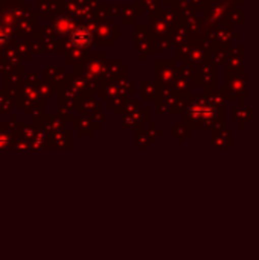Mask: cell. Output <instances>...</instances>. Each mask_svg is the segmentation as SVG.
Segmentation results:
<instances>
[{
  "label": "cell",
  "instance_id": "1",
  "mask_svg": "<svg viewBox=\"0 0 259 260\" xmlns=\"http://www.w3.org/2000/svg\"><path fill=\"white\" fill-rule=\"evenodd\" d=\"M92 41V34L85 27H76L72 32V43L76 47H87Z\"/></svg>",
  "mask_w": 259,
  "mask_h": 260
},
{
  "label": "cell",
  "instance_id": "2",
  "mask_svg": "<svg viewBox=\"0 0 259 260\" xmlns=\"http://www.w3.org/2000/svg\"><path fill=\"white\" fill-rule=\"evenodd\" d=\"M192 114L200 117V119H212L215 116V110L212 107H209L208 104L200 102V104L192 107Z\"/></svg>",
  "mask_w": 259,
  "mask_h": 260
},
{
  "label": "cell",
  "instance_id": "3",
  "mask_svg": "<svg viewBox=\"0 0 259 260\" xmlns=\"http://www.w3.org/2000/svg\"><path fill=\"white\" fill-rule=\"evenodd\" d=\"M9 143V134L6 133H0V146H5Z\"/></svg>",
  "mask_w": 259,
  "mask_h": 260
},
{
  "label": "cell",
  "instance_id": "4",
  "mask_svg": "<svg viewBox=\"0 0 259 260\" xmlns=\"http://www.w3.org/2000/svg\"><path fill=\"white\" fill-rule=\"evenodd\" d=\"M8 38H9V35L3 30V29H0V46H3V44H6V41H8Z\"/></svg>",
  "mask_w": 259,
  "mask_h": 260
}]
</instances>
